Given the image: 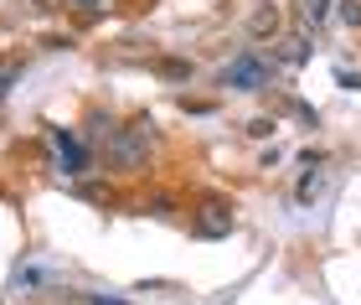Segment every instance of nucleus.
<instances>
[{
  "label": "nucleus",
  "mask_w": 361,
  "mask_h": 305,
  "mask_svg": "<svg viewBox=\"0 0 361 305\" xmlns=\"http://www.w3.org/2000/svg\"><path fill=\"white\" fill-rule=\"evenodd\" d=\"M248 135H258V140H269V135H274V119H253V124H248Z\"/></svg>",
  "instance_id": "obj_11"
},
{
  "label": "nucleus",
  "mask_w": 361,
  "mask_h": 305,
  "mask_svg": "<svg viewBox=\"0 0 361 305\" xmlns=\"http://www.w3.org/2000/svg\"><path fill=\"white\" fill-rule=\"evenodd\" d=\"M68 6H88L93 11V6H104V0H68Z\"/></svg>",
  "instance_id": "obj_12"
},
{
  "label": "nucleus",
  "mask_w": 361,
  "mask_h": 305,
  "mask_svg": "<svg viewBox=\"0 0 361 305\" xmlns=\"http://www.w3.org/2000/svg\"><path fill=\"white\" fill-rule=\"evenodd\" d=\"M21 73H26V62H6V68H0V99L16 88V78H21Z\"/></svg>",
  "instance_id": "obj_6"
},
{
  "label": "nucleus",
  "mask_w": 361,
  "mask_h": 305,
  "mask_svg": "<svg viewBox=\"0 0 361 305\" xmlns=\"http://www.w3.org/2000/svg\"><path fill=\"white\" fill-rule=\"evenodd\" d=\"M269 78H274V68L258 52H243V57H233L227 62V73H222V83L227 88H238V93H258V88H269Z\"/></svg>",
  "instance_id": "obj_2"
},
{
  "label": "nucleus",
  "mask_w": 361,
  "mask_h": 305,
  "mask_svg": "<svg viewBox=\"0 0 361 305\" xmlns=\"http://www.w3.org/2000/svg\"><path fill=\"white\" fill-rule=\"evenodd\" d=\"M78 300H88V305H129L124 295H78Z\"/></svg>",
  "instance_id": "obj_10"
},
{
  "label": "nucleus",
  "mask_w": 361,
  "mask_h": 305,
  "mask_svg": "<svg viewBox=\"0 0 361 305\" xmlns=\"http://www.w3.org/2000/svg\"><path fill=\"white\" fill-rule=\"evenodd\" d=\"M233 228H238L233 207H227V202H217V197H212V202H202V213L191 217V233H196V238H227Z\"/></svg>",
  "instance_id": "obj_3"
},
{
  "label": "nucleus",
  "mask_w": 361,
  "mask_h": 305,
  "mask_svg": "<svg viewBox=\"0 0 361 305\" xmlns=\"http://www.w3.org/2000/svg\"><path fill=\"white\" fill-rule=\"evenodd\" d=\"M47 135H52V145H57L62 171H68V176H83L88 171V150H83V140H78V130H68V124H47Z\"/></svg>",
  "instance_id": "obj_4"
},
{
  "label": "nucleus",
  "mask_w": 361,
  "mask_h": 305,
  "mask_svg": "<svg viewBox=\"0 0 361 305\" xmlns=\"http://www.w3.org/2000/svg\"><path fill=\"white\" fill-rule=\"evenodd\" d=\"M341 21H346V26H361V0H341Z\"/></svg>",
  "instance_id": "obj_8"
},
{
  "label": "nucleus",
  "mask_w": 361,
  "mask_h": 305,
  "mask_svg": "<svg viewBox=\"0 0 361 305\" xmlns=\"http://www.w3.org/2000/svg\"><path fill=\"white\" fill-rule=\"evenodd\" d=\"M150 130H155V119H135L129 130H114L109 140V166L119 171V176H135L150 166Z\"/></svg>",
  "instance_id": "obj_1"
},
{
  "label": "nucleus",
  "mask_w": 361,
  "mask_h": 305,
  "mask_svg": "<svg viewBox=\"0 0 361 305\" xmlns=\"http://www.w3.org/2000/svg\"><path fill=\"white\" fill-rule=\"evenodd\" d=\"M320 197V176H305L300 181V202H315Z\"/></svg>",
  "instance_id": "obj_9"
},
{
  "label": "nucleus",
  "mask_w": 361,
  "mask_h": 305,
  "mask_svg": "<svg viewBox=\"0 0 361 305\" xmlns=\"http://www.w3.org/2000/svg\"><path fill=\"white\" fill-rule=\"evenodd\" d=\"M305 16H310V21H325V16H331V0H305Z\"/></svg>",
  "instance_id": "obj_7"
},
{
  "label": "nucleus",
  "mask_w": 361,
  "mask_h": 305,
  "mask_svg": "<svg viewBox=\"0 0 361 305\" xmlns=\"http://www.w3.org/2000/svg\"><path fill=\"white\" fill-rule=\"evenodd\" d=\"M248 31H253V37H269V31H279V11H274V6H258V11L248 16Z\"/></svg>",
  "instance_id": "obj_5"
}]
</instances>
